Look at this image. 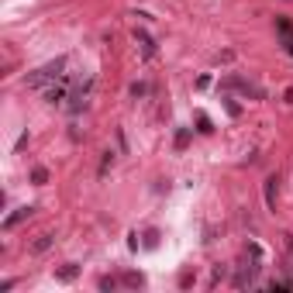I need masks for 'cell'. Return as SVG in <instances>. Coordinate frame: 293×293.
I'll return each instance as SVG.
<instances>
[{"mask_svg": "<svg viewBox=\"0 0 293 293\" xmlns=\"http://www.w3.org/2000/svg\"><path fill=\"white\" fill-rule=\"evenodd\" d=\"M66 62H69V59L62 56V59H56V62H49V66H42L38 73H35V76H28L24 83H28V86H42L45 79H52V76H62V69H66Z\"/></svg>", "mask_w": 293, "mask_h": 293, "instance_id": "cell-1", "label": "cell"}, {"mask_svg": "<svg viewBox=\"0 0 293 293\" xmlns=\"http://www.w3.org/2000/svg\"><path fill=\"white\" fill-rule=\"evenodd\" d=\"M276 35H280V49L287 56H293V24L287 17H276Z\"/></svg>", "mask_w": 293, "mask_h": 293, "instance_id": "cell-2", "label": "cell"}, {"mask_svg": "<svg viewBox=\"0 0 293 293\" xmlns=\"http://www.w3.org/2000/svg\"><path fill=\"white\" fill-rule=\"evenodd\" d=\"M35 214V207H17V214H10V218H3V231H10V228H17L21 221H28Z\"/></svg>", "mask_w": 293, "mask_h": 293, "instance_id": "cell-3", "label": "cell"}, {"mask_svg": "<svg viewBox=\"0 0 293 293\" xmlns=\"http://www.w3.org/2000/svg\"><path fill=\"white\" fill-rule=\"evenodd\" d=\"M135 42L142 45V56H145V59H155V42H152L148 35H142V31H135Z\"/></svg>", "mask_w": 293, "mask_h": 293, "instance_id": "cell-4", "label": "cell"}, {"mask_svg": "<svg viewBox=\"0 0 293 293\" xmlns=\"http://www.w3.org/2000/svg\"><path fill=\"white\" fill-rule=\"evenodd\" d=\"M52 245H56V234H38V241L31 245V252H35V255H42V252H49Z\"/></svg>", "mask_w": 293, "mask_h": 293, "instance_id": "cell-5", "label": "cell"}, {"mask_svg": "<svg viewBox=\"0 0 293 293\" xmlns=\"http://www.w3.org/2000/svg\"><path fill=\"white\" fill-rule=\"evenodd\" d=\"M45 100H49L52 107H56V104H62V100H66V83H62V86H52V90H45Z\"/></svg>", "mask_w": 293, "mask_h": 293, "instance_id": "cell-6", "label": "cell"}, {"mask_svg": "<svg viewBox=\"0 0 293 293\" xmlns=\"http://www.w3.org/2000/svg\"><path fill=\"white\" fill-rule=\"evenodd\" d=\"M76 273H79V266H76V262H69L66 269H59V273H56V280H59V283H73Z\"/></svg>", "mask_w": 293, "mask_h": 293, "instance_id": "cell-7", "label": "cell"}, {"mask_svg": "<svg viewBox=\"0 0 293 293\" xmlns=\"http://www.w3.org/2000/svg\"><path fill=\"white\" fill-rule=\"evenodd\" d=\"M276 183H280L276 176H269V179H266V204H269V207H273V200H276Z\"/></svg>", "mask_w": 293, "mask_h": 293, "instance_id": "cell-8", "label": "cell"}, {"mask_svg": "<svg viewBox=\"0 0 293 293\" xmlns=\"http://www.w3.org/2000/svg\"><path fill=\"white\" fill-rule=\"evenodd\" d=\"M128 93L138 100V97H145V93H148V86H145V83H131V90H128Z\"/></svg>", "mask_w": 293, "mask_h": 293, "instance_id": "cell-9", "label": "cell"}, {"mask_svg": "<svg viewBox=\"0 0 293 293\" xmlns=\"http://www.w3.org/2000/svg\"><path fill=\"white\" fill-rule=\"evenodd\" d=\"M45 179H49V173H45V169H31V183H38V186H42Z\"/></svg>", "mask_w": 293, "mask_h": 293, "instance_id": "cell-10", "label": "cell"}, {"mask_svg": "<svg viewBox=\"0 0 293 293\" xmlns=\"http://www.w3.org/2000/svg\"><path fill=\"white\" fill-rule=\"evenodd\" d=\"M100 290H117V280H114V276H104V280H100Z\"/></svg>", "mask_w": 293, "mask_h": 293, "instance_id": "cell-11", "label": "cell"}]
</instances>
